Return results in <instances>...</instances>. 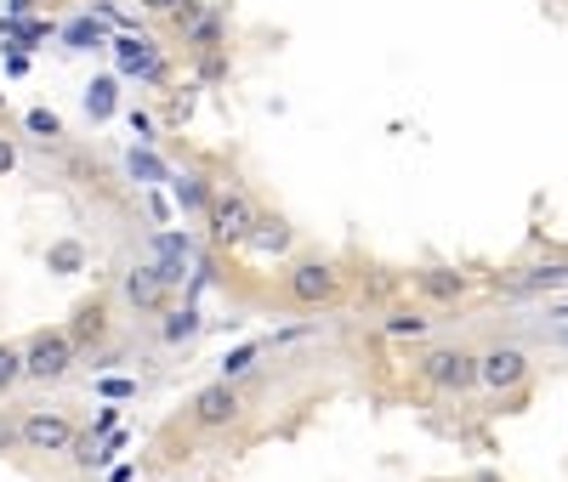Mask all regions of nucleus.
<instances>
[{
  "label": "nucleus",
  "mask_w": 568,
  "mask_h": 482,
  "mask_svg": "<svg viewBox=\"0 0 568 482\" xmlns=\"http://www.w3.org/2000/svg\"><path fill=\"white\" fill-rule=\"evenodd\" d=\"M511 296H540V289H568V261H546V267H529V273H517L506 278Z\"/></svg>",
  "instance_id": "16"
},
{
  "label": "nucleus",
  "mask_w": 568,
  "mask_h": 482,
  "mask_svg": "<svg viewBox=\"0 0 568 482\" xmlns=\"http://www.w3.org/2000/svg\"><path fill=\"white\" fill-rule=\"evenodd\" d=\"M262 358H267V341H245V347L222 352L216 375H222V380H245V375H256V363H262Z\"/></svg>",
  "instance_id": "20"
},
{
  "label": "nucleus",
  "mask_w": 568,
  "mask_h": 482,
  "mask_svg": "<svg viewBox=\"0 0 568 482\" xmlns=\"http://www.w3.org/2000/svg\"><path fill=\"white\" fill-rule=\"evenodd\" d=\"M109 52H114L120 80H136V85H165L171 80V63H165V52L149 34H114Z\"/></svg>",
  "instance_id": "8"
},
{
  "label": "nucleus",
  "mask_w": 568,
  "mask_h": 482,
  "mask_svg": "<svg viewBox=\"0 0 568 482\" xmlns=\"http://www.w3.org/2000/svg\"><path fill=\"white\" fill-rule=\"evenodd\" d=\"M245 250H256V256H291L296 250V227L284 222V216H256Z\"/></svg>",
  "instance_id": "14"
},
{
  "label": "nucleus",
  "mask_w": 568,
  "mask_h": 482,
  "mask_svg": "<svg viewBox=\"0 0 568 482\" xmlns=\"http://www.w3.org/2000/svg\"><path fill=\"white\" fill-rule=\"evenodd\" d=\"M40 0H7V18H34Z\"/></svg>",
  "instance_id": "34"
},
{
  "label": "nucleus",
  "mask_w": 568,
  "mask_h": 482,
  "mask_svg": "<svg viewBox=\"0 0 568 482\" xmlns=\"http://www.w3.org/2000/svg\"><path fill=\"white\" fill-rule=\"evenodd\" d=\"M23 131L40 136V142H58V136H63V114H58V109H29V114H23Z\"/></svg>",
  "instance_id": "23"
},
{
  "label": "nucleus",
  "mask_w": 568,
  "mask_h": 482,
  "mask_svg": "<svg viewBox=\"0 0 568 482\" xmlns=\"http://www.w3.org/2000/svg\"><path fill=\"white\" fill-rule=\"evenodd\" d=\"M12 171H18V142H12V136H0V182H7Z\"/></svg>",
  "instance_id": "31"
},
{
  "label": "nucleus",
  "mask_w": 568,
  "mask_h": 482,
  "mask_svg": "<svg viewBox=\"0 0 568 482\" xmlns=\"http://www.w3.org/2000/svg\"><path fill=\"white\" fill-rule=\"evenodd\" d=\"M18 449H23V443H18V420L0 409V454H18Z\"/></svg>",
  "instance_id": "30"
},
{
  "label": "nucleus",
  "mask_w": 568,
  "mask_h": 482,
  "mask_svg": "<svg viewBox=\"0 0 568 482\" xmlns=\"http://www.w3.org/2000/svg\"><path fill=\"white\" fill-rule=\"evenodd\" d=\"M125 120H131V136L142 142V148H154V142H160V125H154V114H149V109H131Z\"/></svg>",
  "instance_id": "26"
},
{
  "label": "nucleus",
  "mask_w": 568,
  "mask_h": 482,
  "mask_svg": "<svg viewBox=\"0 0 568 482\" xmlns=\"http://www.w3.org/2000/svg\"><path fill=\"white\" fill-rule=\"evenodd\" d=\"M109 482H136V471H131V465H114V471H109Z\"/></svg>",
  "instance_id": "35"
},
{
  "label": "nucleus",
  "mask_w": 568,
  "mask_h": 482,
  "mask_svg": "<svg viewBox=\"0 0 568 482\" xmlns=\"http://www.w3.org/2000/svg\"><path fill=\"white\" fill-rule=\"evenodd\" d=\"M120 414H125V409H120V403H103V409H98V420H91V425H85V431H91V438H109V431H114V425H120Z\"/></svg>",
  "instance_id": "28"
},
{
  "label": "nucleus",
  "mask_w": 568,
  "mask_h": 482,
  "mask_svg": "<svg viewBox=\"0 0 568 482\" xmlns=\"http://www.w3.org/2000/svg\"><path fill=\"white\" fill-rule=\"evenodd\" d=\"M23 386V341H0V398Z\"/></svg>",
  "instance_id": "21"
},
{
  "label": "nucleus",
  "mask_w": 568,
  "mask_h": 482,
  "mask_svg": "<svg viewBox=\"0 0 568 482\" xmlns=\"http://www.w3.org/2000/svg\"><path fill=\"white\" fill-rule=\"evenodd\" d=\"M0 109H7V91H0Z\"/></svg>",
  "instance_id": "36"
},
{
  "label": "nucleus",
  "mask_w": 568,
  "mask_h": 482,
  "mask_svg": "<svg viewBox=\"0 0 568 482\" xmlns=\"http://www.w3.org/2000/svg\"><path fill=\"white\" fill-rule=\"evenodd\" d=\"M529 375H535V358H529V347H517V341H500V347L478 352V386L495 392V398H517L529 386Z\"/></svg>",
  "instance_id": "6"
},
{
  "label": "nucleus",
  "mask_w": 568,
  "mask_h": 482,
  "mask_svg": "<svg viewBox=\"0 0 568 482\" xmlns=\"http://www.w3.org/2000/svg\"><path fill=\"white\" fill-rule=\"evenodd\" d=\"M256 216H262V205L251 199V193H245L240 182H216L211 211H205V227H211L216 245H245L251 227H256Z\"/></svg>",
  "instance_id": "4"
},
{
  "label": "nucleus",
  "mask_w": 568,
  "mask_h": 482,
  "mask_svg": "<svg viewBox=\"0 0 568 482\" xmlns=\"http://www.w3.org/2000/svg\"><path fill=\"white\" fill-rule=\"evenodd\" d=\"M211 193H216V182H211L205 171H171V199L182 205V216H200V222H205Z\"/></svg>",
  "instance_id": "13"
},
{
  "label": "nucleus",
  "mask_w": 568,
  "mask_h": 482,
  "mask_svg": "<svg viewBox=\"0 0 568 482\" xmlns=\"http://www.w3.org/2000/svg\"><path fill=\"white\" fill-rule=\"evenodd\" d=\"M284 296H291V307L302 312H318V307H336L342 301V273L318 261V256H302L284 267Z\"/></svg>",
  "instance_id": "5"
},
{
  "label": "nucleus",
  "mask_w": 568,
  "mask_h": 482,
  "mask_svg": "<svg viewBox=\"0 0 568 482\" xmlns=\"http://www.w3.org/2000/svg\"><path fill=\"white\" fill-rule=\"evenodd\" d=\"M194 69L205 85H216V80H227V52H205V58H194Z\"/></svg>",
  "instance_id": "27"
},
{
  "label": "nucleus",
  "mask_w": 568,
  "mask_h": 482,
  "mask_svg": "<svg viewBox=\"0 0 568 482\" xmlns=\"http://www.w3.org/2000/svg\"><path fill=\"white\" fill-rule=\"evenodd\" d=\"M136 392H142V386H136L131 375H109V380H98V398H103V403H131Z\"/></svg>",
  "instance_id": "25"
},
{
  "label": "nucleus",
  "mask_w": 568,
  "mask_h": 482,
  "mask_svg": "<svg viewBox=\"0 0 568 482\" xmlns=\"http://www.w3.org/2000/svg\"><path fill=\"white\" fill-rule=\"evenodd\" d=\"M125 171H131L136 182H171V171H165V160H154L149 148H142V142H136V148L125 154Z\"/></svg>",
  "instance_id": "22"
},
{
  "label": "nucleus",
  "mask_w": 568,
  "mask_h": 482,
  "mask_svg": "<svg viewBox=\"0 0 568 482\" xmlns=\"http://www.w3.org/2000/svg\"><path fill=\"white\" fill-rule=\"evenodd\" d=\"M182 420L194 425V431H233L245 420V386L240 380H205V386H194L187 392V409H182Z\"/></svg>",
  "instance_id": "1"
},
{
  "label": "nucleus",
  "mask_w": 568,
  "mask_h": 482,
  "mask_svg": "<svg viewBox=\"0 0 568 482\" xmlns=\"http://www.w3.org/2000/svg\"><path fill=\"white\" fill-rule=\"evenodd\" d=\"M80 363V347L69 341V329H34L23 341V380L34 386H63Z\"/></svg>",
  "instance_id": "2"
},
{
  "label": "nucleus",
  "mask_w": 568,
  "mask_h": 482,
  "mask_svg": "<svg viewBox=\"0 0 568 482\" xmlns=\"http://www.w3.org/2000/svg\"><path fill=\"white\" fill-rule=\"evenodd\" d=\"M45 267H52V273H80L85 267V250L74 245V238H58V245L45 250Z\"/></svg>",
  "instance_id": "24"
},
{
  "label": "nucleus",
  "mask_w": 568,
  "mask_h": 482,
  "mask_svg": "<svg viewBox=\"0 0 568 482\" xmlns=\"http://www.w3.org/2000/svg\"><path fill=\"white\" fill-rule=\"evenodd\" d=\"M7 74H12V80H23V74H29V58L18 52V45H12V52H7Z\"/></svg>",
  "instance_id": "33"
},
{
  "label": "nucleus",
  "mask_w": 568,
  "mask_h": 482,
  "mask_svg": "<svg viewBox=\"0 0 568 482\" xmlns=\"http://www.w3.org/2000/svg\"><path fill=\"white\" fill-rule=\"evenodd\" d=\"M182 45L187 58H205V52H227V12L222 7H200L194 18H182Z\"/></svg>",
  "instance_id": "10"
},
{
  "label": "nucleus",
  "mask_w": 568,
  "mask_h": 482,
  "mask_svg": "<svg viewBox=\"0 0 568 482\" xmlns=\"http://www.w3.org/2000/svg\"><path fill=\"white\" fill-rule=\"evenodd\" d=\"M114 109H120V74L91 80V85H85V114L103 125V120H114Z\"/></svg>",
  "instance_id": "19"
},
{
  "label": "nucleus",
  "mask_w": 568,
  "mask_h": 482,
  "mask_svg": "<svg viewBox=\"0 0 568 482\" xmlns=\"http://www.w3.org/2000/svg\"><path fill=\"white\" fill-rule=\"evenodd\" d=\"M58 40L69 45V52H103V45H109L114 34H109V29H103L98 18H91V12H85V18H74V23H63V29H58Z\"/></svg>",
  "instance_id": "17"
},
{
  "label": "nucleus",
  "mask_w": 568,
  "mask_h": 482,
  "mask_svg": "<svg viewBox=\"0 0 568 482\" xmlns=\"http://www.w3.org/2000/svg\"><path fill=\"white\" fill-rule=\"evenodd\" d=\"M535 335H540V341H546L551 352H568V318H562V324H540Z\"/></svg>",
  "instance_id": "29"
},
{
  "label": "nucleus",
  "mask_w": 568,
  "mask_h": 482,
  "mask_svg": "<svg viewBox=\"0 0 568 482\" xmlns=\"http://www.w3.org/2000/svg\"><path fill=\"white\" fill-rule=\"evenodd\" d=\"M415 375L444 398H466L471 386H478V352L471 347H426L415 358Z\"/></svg>",
  "instance_id": "3"
},
{
  "label": "nucleus",
  "mask_w": 568,
  "mask_h": 482,
  "mask_svg": "<svg viewBox=\"0 0 568 482\" xmlns=\"http://www.w3.org/2000/svg\"><path fill=\"white\" fill-rule=\"evenodd\" d=\"M136 7H142V12H149V18H171V12L182 7V0H136Z\"/></svg>",
  "instance_id": "32"
},
{
  "label": "nucleus",
  "mask_w": 568,
  "mask_h": 482,
  "mask_svg": "<svg viewBox=\"0 0 568 482\" xmlns=\"http://www.w3.org/2000/svg\"><path fill=\"white\" fill-rule=\"evenodd\" d=\"M426 329H433V318H426L420 307H393V312L382 318V335H387V341H420Z\"/></svg>",
  "instance_id": "18"
},
{
  "label": "nucleus",
  "mask_w": 568,
  "mask_h": 482,
  "mask_svg": "<svg viewBox=\"0 0 568 482\" xmlns=\"http://www.w3.org/2000/svg\"><path fill=\"white\" fill-rule=\"evenodd\" d=\"M120 301L136 312V318H160L171 307V284L154 273V261H136L120 273Z\"/></svg>",
  "instance_id": "9"
},
{
  "label": "nucleus",
  "mask_w": 568,
  "mask_h": 482,
  "mask_svg": "<svg viewBox=\"0 0 568 482\" xmlns=\"http://www.w3.org/2000/svg\"><path fill=\"white\" fill-rule=\"evenodd\" d=\"M63 329H69V341L80 347V358H91V352H98V347L109 341V301H103V296L80 301V307H74V318H69Z\"/></svg>",
  "instance_id": "11"
},
{
  "label": "nucleus",
  "mask_w": 568,
  "mask_h": 482,
  "mask_svg": "<svg viewBox=\"0 0 568 482\" xmlns=\"http://www.w3.org/2000/svg\"><path fill=\"white\" fill-rule=\"evenodd\" d=\"M80 438V425H74V414H63V409H29V414H18V443H23V454H69V443Z\"/></svg>",
  "instance_id": "7"
},
{
  "label": "nucleus",
  "mask_w": 568,
  "mask_h": 482,
  "mask_svg": "<svg viewBox=\"0 0 568 482\" xmlns=\"http://www.w3.org/2000/svg\"><path fill=\"white\" fill-rule=\"evenodd\" d=\"M415 289H420L426 301H460L466 289H471V278L455 273V267H420L415 273Z\"/></svg>",
  "instance_id": "15"
},
{
  "label": "nucleus",
  "mask_w": 568,
  "mask_h": 482,
  "mask_svg": "<svg viewBox=\"0 0 568 482\" xmlns=\"http://www.w3.org/2000/svg\"><path fill=\"white\" fill-rule=\"evenodd\" d=\"M205 335V318H200V307L187 301V307H165L160 312V347L165 352H182V347H194Z\"/></svg>",
  "instance_id": "12"
}]
</instances>
